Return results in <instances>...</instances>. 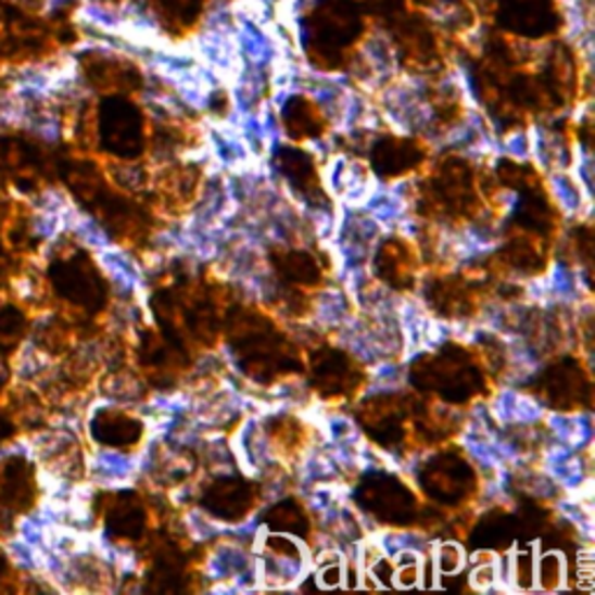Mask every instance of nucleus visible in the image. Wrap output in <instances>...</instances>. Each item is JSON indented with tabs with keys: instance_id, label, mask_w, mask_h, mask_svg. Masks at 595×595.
Wrapping results in <instances>:
<instances>
[{
	"instance_id": "nucleus-1",
	"label": "nucleus",
	"mask_w": 595,
	"mask_h": 595,
	"mask_svg": "<svg viewBox=\"0 0 595 595\" xmlns=\"http://www.w3.org/2000/svg\"><path fill=\"white\" fill-rule=\"evenodd\" d=\"M537 470L547 474L560 493L593 501V474L591 452H574L566 444L544 438L537 450Z\"/></svg>"
},
{
	"instance_id": "nucleus-2",
	"label": "nucleus",
	"mask_w": 595,
	"mask_h": 595,
	"mask_svg": "<svg viewBox=\"0 0 595 595\" xmlns=\"http://www.w3.org/2000/svg\"><path fill=\"white\" fill-rule=\"evenodd\" d=\"M85 477L96 489L112 493L134 491L142 479L136 452L110 444H93L85 452Z\"/></svg>"
},
{
	"instance_id": "nucleus-3",
	"label": "nucleus",
	"mask_w": 595,
	"mask_h": 595,
	"mask_svg": "<svg viewBox=\"0 0 595 595\" xmlns=\"http://www.w3.org/2000/svg\"><path fill=\"white\" fill-rule=\"evenodd\" d=\"M486 405L493 423L509 433L531 431V428H537L544 415H547V405H544L540 395L526 391L523 387L505 382L493 391Z\"/></svg>"
},
{
	"instance_id": "nucleus-4",
	"label": "nucleus",
	"mask_w": 595,
	"mask_h": 595,
	"mask_svg": "<svg viewBox=\"0 0 595 595\" xmlns=\"http://www.w3.org/2000/svg\"><path fill=\"white\" fill-rule=\"evenodd\" d=\"M93 258L98 270L105 275L114 293L119 295V301H136L140 305H147L149 275L142 261H138L126 246L117 242H110L103 250L93 252Z\"/></svg>"
},
{
	"instance_id": "nucleus-5",
	"label": "nucleus",
	"mask_w": 595,
	"mask_h": 595,
	"mask_svg": "<svg viewBox=\"0 0 595 595\" xmlns=\"http://www.w3.org/2000/svg\"><path fill=\"white\" fill-rule=\"evenodd\" d=\"M544 438L566 444L574 452L593 450V415L591 409H547L542 419Z\"/></svg>"
},
{
	"instance_id": "nucleus-6",
	"label": "nucleus",
	"mask_w": 595,
	"mask_h": 595,
	"mask_svg": "<svg viewBox=\"0 0 595 595\" xmlns=\"http://www.w3.org/2000/svg\"><path fill=\"white\" fill-rule=\"evenodd\" d=\"M547 193L566 221H591L593 203L586 201L568 170L547 173Z\"/></svg>"
},
{
	"instance_id": "nucleus-7",
	"label": "nucleus",
	"mask_w": 595,
	"mask_h": 595,
	"mask_svg": "<svg viewBox=\"0 0 595 595\" xmlns=\"http://www.w3.org/2000/svg\"><path fill=\"white\" fill-rule=\"evenodd\" d=\"M352 312L354 307L350 303V298H346L338 282H333L314 295L309 324L317 328L319 333H324V330H338Z\"/></svg>"
},
{
	"instance_id": "nucleus-8",
	"label": "nucleus",
	"mask_w": 595,
	"mask_h": 595,
	"mask_svg": "<svg viewBox=\"0 0 595 595\" xmlns=\"http://www.w3.org/2000/svg\"><path fill=\"white\" fill-rule=\"evenodd\" d=\"M544 284L549 289V295L556 307H574L586 295H582L580 287H577L574 279V266H568L564 258H554L549 268L544 270Z\"/></svg>"
},
{
	"instance_id": "nucleus-9",
	"label": "nucleus",
	"mask_w": 595,
	"mask_h": 595,
	"mask_svg": "<svg viewBox=\"0 0 595 595\" xmlns=\"http://www.w3.org/2000/svg\"><path fill=\"white\" fill-rule=\"evenodd\" d=\"M228 523L226 519L212 517L203 507H185L181 511V526H185V533L195 544H214L217 540L228 537Z\"/></svg>"
},
{
	"instance_id": "nucleus-10",
	"label": "nucleus",
	"mask_w": 595,
	"mask_h": 595,
	"mask_svg": "<svg viewBox=\"0 0 595 595\" xmlns=\"http://www.w3.org/2000/svg\"><path fill=\"white\" fill-rule=\"evenodd\" d=\"M568 560L566 556L552 549V552H537L535 560V591L556 593L568 588Z\"/></svg>"
},
{
	"instance_id": "nucleus-11",
	"label": "nucleus",
	"mask_w": 595,
	"mask_h": 595,
	"mask_svg": "<svg viewBox=\"0 0 595 595\" xmlns=\"http://www.w3.org/2000/svg\"><path fill=\"white\" fill-rule=\"evenodd\" d=\"M144 415H168V417H189L195 407V393L175 389V391H156L144 401Z\"/></svg>"
},
{
	"instance_id": "nucleus-12",
	"label": "nucleus",
	"mask_w": 595,
	"mask_h": 595,
	"mask_svg": "<svg viewBox=\"0 0 595 595\" xmlns=\"http://www.w3.org/2000/svg\"><path fill=\"white\" fill-rule=\"evenodd\" d=\"M428 556L440 574V584L444 577H460L468 568V552L458 540H433Z\"/></svg>"
},
{
	"instance_id": "nucleus-13",
	"label": "nucleus",
	"mask_w": 595,
	"mask_h": 595,
	"mask_svg": "<svg viewBox=\"0 0 595 595\" xmlns=\"http://www.w3.org/2000/svg\"><path fill=\"white\" fill-rule=\"evenodd\" d=\"M468 586L477 593H498V572H495L493 552L468 554Z\"/></svg>"
},
{
	"instance_id": "nucleus-14",
	"label": "nucleus",
	"mask_w": 595,
	"mask_h": 595,
	"mask_svg": "<svg viewBox=\"0 0 595 595\" xmlns=\"http://www.w3.org/2000/svg\"><path fill=\"white\" fill-rule=\"evenodd\" d=\"M68 238L77 240V244H81V246H87L89 252L103 250V246H107L112 242L107 228L101 221H98L96 217H91V214L85 212V210H79L75 214Z\"/></svg>"
},
{
	"instance_id": "nucleus-15",
	"label": "nucleus",
	"mask_w": 595,
	"mask_h": 595,
	"mask_svg": "<svg viewBox=\"0 0 595 595\" xmlns=\"http://www.w3.org/2000/svg\"><path fill=\"white\" fill-rule=\"evenodd\" d=\"M537 544H528L521 549H511V588L517 591H535V560Z\"/></svg>"
},
{
	"instance_id": "nucleus-16",
	"label": "nucleus",
	"mask_w": 595,
	"mask_h": 595,
	"mask_svg": "<svg viewBox=\"0 0 595 595\" xmlns=\"http://www.w3.org/2000/svg\"><path fill=\"white\" fill-rule=\"evenodd\" d=\"M501 152L507 154L509 159L519 161V163L531 159V147H528V134H523V130H511V134L505 136V140L501 144Z\"/></svg>"
}]
</instances>
